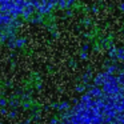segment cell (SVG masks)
<instances>
[{
  "instance_id": "obj_1",
  "label": "cell",
  "mask_w": 124,
  "mask_h": 124,
  "mask_svg": "<svg viewBox=\"0 0 124 124\" xmlns=\"http://www.w3.org/2000/svg\"><path fill=\"white\" fill-rule=\"evenodd\" d=\"M49 0H0V28L14 25L19 19L44 12Z\"/></svg>"
}]
</instances>
